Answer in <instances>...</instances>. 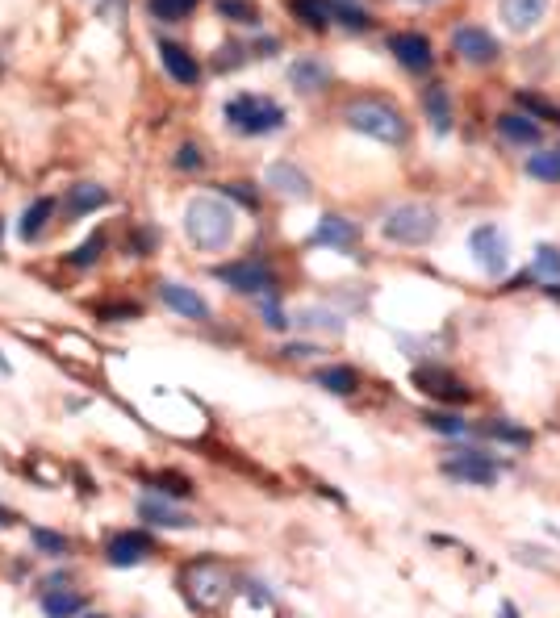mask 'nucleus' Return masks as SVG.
Wrapping results in <instances>:
<instances>
[{
    "mask_svg": "<svg viewBox=\"0 0 560 618\" xmlns=\"http://www.w3.org/2000/svg\"><path fill=\"white\" fill-rule=\"evenodd\" d=\"M176 589L197 614H214L235 593V568L218 556H197L176 573Z\"/></svg>",
    "mask_w": 560,
    "mask_h": 618,
    "instance_id": "f257e3e1",
    "label": "nucleus"
},
{
    "mask_svg": "<svg viewBox=\"0 0 560 618\" xmlns=\"http://www.w3.org/2000/svg\"><path fill=\"white\" fill-rule=\"evenodd\" d=\"M235 209L222 197H193L184 209V234L197 251H226L235 239Z\"/></svg>",
    "mask_w": 560,
    "mask_h": 618,
    "instance_id": "f03ea898",
    "label": "nucleus"
},
{
    "mask_svg": "<svg viewBox=\"0 0 560 618\" xmlns=\"http://www.w3.org/2000/svg\"><path fill=\"white\" fill-rule=\"evenodd\" d=\"M343 122L368 134V138H377V142H389V147H398V142H406V117L393 109L389 101L381 97H356V101H347L343 109Z\"/></svg>",
    "mask_w": 560,
    "mask_h": 618,
    "instance_id": "7ed1b4c3",
    "label": "nucleus"
},
{
    "mask_svg": "<svg viewBox=\"0 0 560 618\" xmlns=\"http://www.w3.org/2000/svg\"><path fill=\"white\" fill-rule=\"evenodd\" d=\"M381 234L389 243H398V247H427L439 234V213L431 205H423V201H406V205L385 213Z\"/></svg>",
    "mask_w": 560,
    "mask_h": 618,
    "instance_id": "20e7f679",
    "label": "nucleus"
},
{
    "mask_svg": "<svg viewBox=\"0 0 560 618\" xmlns=\"http://www.w3.org/2000/svg\"><path fill=\"white\" fill-rule=\"evenodd\" d=\"M226 122L235 126L239 134L260 138V134H276L280 126H285V109H280L276 101H268V97H255V92H243V97L226 101Z\"/></svg>",
    "mask_w": 560,
    "mask_h": 618,
    "instance_id": "39448f33",
    "label": "nucleus"
},
{
    "mask_svg": "<svg viewBox=\"0 0 560 618\" xmlns=\"http://www.w3.org/2000/svg\"><path fill=\"white\" fill-rule=\"evenodd\" d=\"M443 477H452L456 485H481L489 489L498 481V464L494 456H485V451L469 447V451H448L443 456Z\"/></svg>",
    "mask_w": 560,
    "mask_h": 618,
    "instance_id": "423d86ee",
    "label": "nucleus"
},
{
    "mask_svg": "<svg viewBox=\"0 0 560 618\" xmlns=\"http://www.w3.org/2000/svg\"><path fill=\"white\" fill-rule=\"evenodd\" d=\"M414 385L427 397H435V406H464V401H473V389L452 368H439V364L414 368Z\"/></svg>",
    "mask_w": 560,
    "mask_h": 618,
    "instance_id": "0eeeda50",
    "label": "nucleus"
},
{
    "mask_svg": "<svg viewBox=\"0 0 560 618\" xmlns=\"http://www.w3.org/2000/svg\"><path fill=\"white\" fill-rule=\"evenodd\" d=\"M218 280L230 284L235 293H247V297L276 293V276H272V268L264 264V259H235V264H222Z\"/></svg>",
    "mask_w": 560,
    "mask_h": 618,
    "instance_id": "6e6552de",
    "label": "nucleus"
},
{
    "mask_svg": "<svg viewBox=\"0 0 560 618\" xmlns=\"http://www.w3.org/2000/svg\"><path fill=\"white\" fill-rule=\"evenodd\" d=\"M469 251H473V259L481 264V272L485 276H494V280H502L506 272H510V243H506V234L498 230V226H477L473 234H469Z\"/></svg>",
    "mask_w": 560,
    "mask_h": 618,
    "instance_id": "1a4fd4ad",
    "label": "nucleus"
},
{
    "mask_svg": "<svg viewBox=\"0 0 560 618\" xmlns=\"http://www.w3.org/2000/svg\"><path fill=\"white\" fill-rule=\"evenodd\" d=\"M138 518H143L147 527H159V531H189V527H197L193 514L180 510L172 497H163V493H143V497H138Z\"/></svg>",
    "mask_w": 560,
    "mask_h": 618,
    "instance_id": "9d476101",
    "label": "nucleus"
},
{
    "mask_svg": "<svg viewBox=\"0 0 560 618\" xmlns=\"http://www.w3.org/2000/svg\"><path fill=\"white\" fill-rule=\"evenodd\" d=\"M452 51L464 63H473V67H489L498 59V42H494V34L481 30V26H456L452 30Z\"/></svg>",
    "mask_w": 560,
    "mask_h": 618,
    "instance_id": "9b49d317",
    "label": "nucleus"
},
{
    "mask_svg": "<svg viewBox=\"0 0 560 618\" xmlns=\"http://www.w3.org/2000/svg\"><path fill=\"white\" fill-rule=\"evenodd\" d=\"M151 552H155V539H151L147 531H118V535L109 539L105 560H109L113 568H134V564L151 560Z\"/></svg>",
    "mask_w": 560,
    "mask_h": 618,
    "instance_id": "f8f14e48",
    "label": "nucleus"
},
{
    "mask_svg": "<svg viewBox=\"0 0 560 618\" xmlns=\"http://www.w3.org/2000/svg\"><path fill=\"white\" fill-rule=\"evenodd\" d=\"M159 301L168 305L172 314H180V318H193V322H205V318H209V301H205L197 289H189V284L163 280V284H159Z\"/></svg>",
    "mask_w": 560,
    "mask_h": 618,
    "instance_id": "ddd939ff",
    "label": "nucleus"
},
{
    "mask_svg": "<svg viewBox=\"0 0 560 618\" xmlns=\"http://www.w3.org/2000/svg\"><path fill=\"white\" fill-rule=\"evenodd\" d=\"M552 0H502V21L510 34H531L548 17Z\"/></svg>",
    "mask_w": 560,
    "mask_h": 618,
    "instance_id": "4468645a",
    "label": "nucleus"
},
{
    "mask_svg": "<svg viewBox=\"0 0 560 618\" xmlns=\"http://www.w3.org/2000/svg\"><path fill=\"white\" fill-rule=\"evenodd\" d=\"M314 243L318 247H335V251H352L360 243V226L339 218V213H326V218L314 226Z\"/></svg>",
    "mask_w": 560,
    "mask_h": 618,
    "instance_id": "2eb2a0df",
    "label": "nucleus"
},
{
    "mask_svg": "<svg viewBox=\"0 0 560 618\" xmlns=\"http://www.w3.org/2000/svg\"><path fill=\"white\" fill-rule=\"evenodd\" d=\"M264 184H268V188H276L280 197H310V176L301 172V168H293V163H285V159L268 163Z\"/></svg>",
    "mask_w": 560,
    "mask_h": 618,
    "instance_id": "dca6fc26",
    "label": "nucleus"
},
{
    "mask_svg": "<svg viewBox=\"0 0 560 618\" xmlns=\"http://www.w3.org/2000/svg\"><path fill=\"white\" fill-rule=\"evenodd\" d=\"M389 51L398 55V63L406 71H427L431 67V42L423 34H398V38H389Z\"/></svg>",
    "mask_w": 560,
    "mask_h": 618,
    "instance_id": "f3484780",
    "label": "nucleus"
},
{
    "mask_svg": "<svg viewBox=\"0 0 560 618\" xmlns=\"http://www.w3.org/2000/svg\"><path fill=\"white\" fill-rule=\"evenodd\" d=\"M38 606H42L46 618H76V614L88 606V598H84L80 589L59 585V589H42V593H38Z\"/></svg>",
    "mask_w": 560,
    "mask_h": 618,
    "instance_id": "a211bd4d",
    "label": "nucleus"
},
{
    "mask_svg": "<svg viewBox=\"0 0 560 618\" xmlns=\"http://www.w3.org/2000/svg\"><path fill=\"white\" fill-rule=\"evenodd\" d=\"M289 84L297 88V92H322L326 84H331V67H326L322 59H314V55H301L293 67H289Z\"/></svg>",
    "mask_w": 560,
    "mask_h": 618,
    "instance_id": "6ab92c4d",
    "label": "nucleus"
},
{
    "mask_svg": "<svg viewBox=\"0 0 560 618\" xmlns=\"http://www.w3.org/2000/svg\"><path fill=\"white\" fill-rule=\"evenodd\" d=\"M314 385L326 389V393H335V397H352L360 389V372L347 368V364H326V368L314 372Z\"/></svg>",
    "mask_w": 560,
    "mask_h": 618,
    "instance_id": "aec40b11",
    "label": "nucleus"
},
{
    "mask_svg": "<svg viewBox=\"0 0 560 618\" xmlns=\"http://www.w3.org/2000/svg\"><path fill=\"white\" fill-rule=\"evenodd\" d=\"M159 59H163V67H168V76L172 80H180V84H197V76H201V67H197V59L184 51V46H176V42H159Z\"/></svg>",
    "mask_w": 560,
    "mask_h": 618,
    "instance_id": "412c9836",
    "label": "nucleus"
},
{
    "mask_svg": "<svg viewBox=\"0 0 560 618\" xmlns=\"http://www.w3.org/2000/svg\"><path fill=\"white\" fill-rule=\"evenodd\" d=\"M297 326H301V330H322V335H335V339L347 330L343 314H335L331 305H306V309L297 314Z\"/></svg>",
    "mask_w": 560,
    "mask_h": 618,
    "instance_id": "4be33fe9",
    "label": "nucleus"
},
{
    "mask_svg": "<svg viewBox=\"0 0 560 618\" xmlns=\"http://www.w3.org/2000/svg\"><path fill=\"white\" fill-rule=\"evenodd\" d=\"M498 134L506 142H519V147H535V142H540V126H535L531 117H523V113H502L498 117Z\"/></svg>",
    "mask_w": 560,
    "mask_h": 618,
    "instance_id": "5701e85b",
    "label": "nucleus"
},
{
    "mask_svg": "<svg viewBox=\"0 0 560 618\" xmlns=\"http://www.w3.org/2000/svg\"><path fill=\"white\" fill-rule=\"evenodd\" d=\"M51 213H55V201H51V197H38L26 213H21V226H17V234H21V239H26V243H34L38 234L46 230V222H51Z\"/></svg>",
    "mask_w": 560,
    "mask_h": 618,
    "instance_id": "b1692460",
    "label": "nucleus"
},
{
    "mask_svg": "<svg viewBox=\"0 0 560 618\" xmlns=\"http://www.w3.org/2000/svg\"><path fill=\"white\" fill-rule=\"evenodd\" d=\"M109 201V193L101 184H76V188H67V213H76V218H84V213L92 209H101Z\"/></svg>",
    "mask_w": 560,
    "mask_h": 618,
    "instance_id": "393cba45",
    "label": "nucleus"
},
{
    "mask_svg": "<svg viewBox=\"0 0 560 618\" xmlns=\"http://www.w3.org/2000/svg\"><path fill=\"white\" fill-rule=\"evenodd\" d=\"M423 105H427V122H431V130L443 138V134L452 130V105H448V92H443V88H427Z\"/></svg>",
    "mask_w": 560,
    "mask_h": 618,
    "instance_id": "a878e982",
    "label": "nucleus"
},
{
    "mask_svg": "<svg viewBox=\"0 0 560 618\" xmlns=\"http://www.w3.org/2000/svg\"><path fill=\"white\" fill-rule=\"evenodd\" d=\"M423 422L431 426L435 435H443V439H464V435L473 431V426L464 422L460 414H452V410H439V406H435V410H427V414H423Z\"/></svg>",
    "mask_w": 560,
    "mask_h": 618,
    "instance_id": "bb28decb",
    "label": "nucleus"
},
{
    "mask_svg": "<svg viewBox=\"0 0 560 618\" xmlns=\"http://www.w3.org/2000/svg\"><path fill=\"white\" fill-rule=\"evenodd\" d=\"M531 276H535V280H544V284H556V280H560V247H552V243L535 247Z\"/></svg>",
    "mask_w": 560,
    "mask_h": 618,
    "instance_id": "cd10ccee",
    "label": "nucleus"
},
{
    "mask_svg": "<svg viewBox=\"0 0 560 618\" xmlns=\"http://www.w3.org/2000/svg\"><path fill=\"white\" fill-rule=\"evenodd\" d=\"M481 435L498 439V443H515V447H527V443H531V431H523V426L506 422V418H489V422L481 426Z\"/></svg>",
    "mask_w": 560,
    "mask_h": 618,
    "instance_id": "c85d7f7f",
    "label": "nucleus"
},
{
    "mask_svg": "<svg viewBox=\"0 0 560 618\" xmlns=\"http://www.w3.org/2000/svg\"><path fill=\"white\" fill-rule=\"evenodd\" d=\"M151 485H155L163 497H172V502H189V497H193V481L180 477V472H155Z\"/></svg>",
    "mask_w": 560,
    "mask_h": 618,
    "instance_id": "c756f323",
    "label": "nucleus"
},
{
    "mask_svg": "<svg viewBox=\"0 0 560 618\" xmlns=\"http://www.w3.org/2000/svg\"><path fill=\"white\" fill-rule=\"evenodd\" d=\"M293 13L301 17V21H310L314 30H326L331 26V0H293Z\"/></svg>",
    "mask_w": 560,
    "mask_h": 618,
    "instance_id": "7c9ffc66",
    "label": "nucleus"
},
{
    "mask_svg": "<svg viewBox=\"0 0 560 618\" xmlns=\"http://www.w3.org/2000/svg\"><path fill=\"white\" fill-rule=\"evenodd\" d=\"M527 176H531V180L556 184V180H560V151H540V155H531V159H527Z\"/></svg>",
    "mask_w": 560,
    "mask_h": 618,
    "instance_id": "2f4dec72",
    "label": "nucleus"
},
{
    "mask_svg": "<svg viewBox=\"0 0 560 618\" xmlns=\"http://www.w3.org/2000/svg\"><path fill=\"white\" fill-rule=\"evenodd\" d=\"M34 548L42 552V556H67L72 552V539L67 535H59V531H46V527H34Z\"/></svg>",
    "mask_w": 560,
    "mask_h": 618,
    "instance_id": "473e14b6",
    "label": "nucleus"
},
{
    "mask_svg": "<svg viewBox=\"0 0 560 618\" xmlns=\"http://www.w3.org/2000/svg\"><path fill=\"white\" fill-rule=\"evenodd\" d=\"M331 17L343 21L347 30H364L368 26V13L356 5V0H331Z\"/></svg>",
    "mask_w": 560,
    "mask_h": 618,
    "instance_id": "72a5a7b5",
    "label": "nucleus"
},
{
    "mask_svg": "<svg viewBox=\"0 0 560 618\" xmlns=\"http://www.w3.org/2000/svg\"><path fill=\"white\" fill-rule=\"evenodd\" d=\"M197 0H151V13L159 21H180V17H189L193 13Z\"/></svg>",
    "mask_w": 560,
    "mask_h": 618,
    "instance_id": "f704fd0d",
    "label": "nucleus"
},
{
    "mask_svg": "<svg viewBox=\"0 0 560 618\" xmlns=\"http://www.w3.org/2000/svg\"><path fill=\"white\" fill-rule=\"evenodd\" d=\"M260 318H264L268 330H289V326H293V322L285 318V309H280V297H276V293H268V297L260 301Z\"/></svg>",
    "mask_w": 560,
    "mask_h": 618,
    "instance_id": "c9c22d12",
    "label": "nucleus"
},
{
    "mask_svg": "<svg viewBox=\"0 0 560 618\" xmlns=\"http://www.w3.org/2000/svg\"><path fill=\"white\" fill-rule=\"evenodd\" d=\"M519 105L531 109L535 117H544V122H556L560 126V109L552 101H544V97H535V92H519Z\"/></svg>",
    "mask_w": 560,
    "mask_h": 618,
    "instance_id": "e433bc0d",
    "label": "nucleus"
},
{
    "mask_svg": "<svg viewBox=\"0 0 560 618\" xmlns=\"http://www.w3.org/2000/svg\"><path fill=\"white\" fill-rule=\"evenodd\" d=\"M101 251H105V234H92V239H88L84 247L72 251V264H76V268H92V264L101 259Z\"/></svg>",
    "mask_w": 560,
    "mask_h": 618,
    "instance_id": "4c0bfd02",
    "label": "nucleus"
},
{
    "mask_svg": "<svg viewBox=\"0 0 560 618\" xmlns=\"http://www.w3.org/2000/svg\"><path fill=\"white\" fill-rule=\"evenodd\" d=\"M176 168H180V172H197V168H205V151L197 147V142H184V147L176 151Z\"/></svg>",
    "mask_w": 560,
    "mask_h": 618,
    "instance_id": "58836bf2",
    "label": "nucleus"
},
{
    "mask_svg": "<svg viewBox=\"0 0 560 618\" xmlns=\"http://www.w3.org/2000/svg\"><path fill=\"white\" fill-rule=\"evenodd\" d=\"M222 193H226L230 201H239V205H247V209H255V205H260V197H255V188H251V184H226V188H222Z\"/></svg>",
    "mask_w": 560,
    "mask_h": 618,
    "instance_id": "ea45409f",
    "label": "nucleus"
},
{
    "mask_svg": "<svg viewBox=\"0 0 560 618\" xmlns=\"http://www.w3.org/2000/svg\"><path fill=\"white\" fill-rule=\"evenodd\" d=\"M218 9L226 17H243V21H255V9L247 5V0H218Z\"/></svg>",
    "mask_w": 560,
    "mask_h": 618,
    "instance_id": "a19ab883",
    "label": "nucleus"
},
{
    "mask_svg": "<svg viewBox=\"0 0 560 618\" xmlns=\"http://www.w3.org/2000/svg\"><path fill=\"white\" fill-rule=\"evenodd\" d=\"M92 9H97L101 17H109V21H118L122 17V9H126V0H88Z\"/></svg>",
    "mask_w": 560,
    "mask_h": 618,
    "instance_id": "79ce46f5",
    "label": "nucleus"
},
{
    "mask_svg": "<svg viewBox=\"0 0 560 618\" xmlns=\"http://www.w3.org/2000/svg\"><path fill=\"white\" fill-rule=\"evenodd\" d=\"M280 355H285V360H310V355H322V351H318L314 343H289Z\"/></svg>",
    "mask_w": 560,
    "mask_h": 618,
    "instance_id": "37998d69",
    "label": "nucleus"
},
{
    "mask_svg": "<svg viewBox=\"0 0 560 618\" xmlns=\"http://www.w3.org/2000/svg\"><path fill=\"white\" fill-rule=\"evenodd\" d=\"M101 318H138V305H113V309H101Z\"/></svg>",
    "mask_w": 560,
    "mask_h": 618,
    "instance_id": "c03bdc74",
    "label": "nucleus"
},
{
    "mask_svg": "<svg viewBox=\"0 0 560 618\" xmlns=\"http://www.w3.org/2000/svg\"><path fill=\"white\" fill-rule=\"evenodd\" d=\"M498 618H523V614H519L515 602H502V606H498Z\"/></svg>",
    "mask_w": 560,
    "mask_h": 618,
    "instance_id": "a18cd8bd",
    "label": "nucleus"
},
{
    "mask_svg": "<svg viewBox=\"0 0 560 618\" xmlns=\"http://www.w3.org/2000/svg\"><path fill=\"white\" fill-rule=\"evenodd\" d=\"M13 522H17V514L9 506H0V527H13Z\"/></svg>",
    "mask_w": 560,
    "mask_h": 618,
    "instance_id": "49530a36",
    "label": "nucleus"
},
{
    "mask_svg": "<svg viewBox=\"0 0 560 618\" xmlns=\"http://www.w3.org/2000/svg\"><path fill=\"white\" fill-rule=\"evenodd\" d=\"M544 293H548V297H556V301H560V280H556V284H544Z\"/></svg>",
    "mask_w": 560,
    "mask_h": 618,
    "instance_id": "de8ad7c7",
    "label": "nucleus"
},
{
    "mask_svg": "<svg viewBox=\"0 0 560 618\" xmlns=\"http://www.w3.org/2000/svg\"><path fill=\"white\" fill-rule=\"evenodd\" d=\"M0 243H5V222H0Z\"/></svg>",
    "mask_w": 560,
    "mask_h": 618,
    "instance_id": "09e8293b",
    "label": "nucleus"
},
{
    "mask_svg": "<svg viewBox=\"0 0 560 618\" xmlns=\"http://www.w3.org/2000/svg\"><path fill=\"white\" fill-rule=\"evenodd\" d=\"M84 618H109V614H84Z\"/></svg>",
    "mask_w": 560,
    "mask_h": 618,
    "instance_id": "8fccbe9b",
    "label": "nucleus"
},
{
    "mask_svg": "<svg viewBox=\"0 0 560 618\" xmlns=\"http://www.w3.org/2000/svg\"><path fill=\"white\" fill-rule=\"evenodd\" d=\"M418 5H435V0H418Z\"/></svg>",
    "mask_w": 560,
    "mask_h": 618,
    "instance_id": "3c124183",
    "label": "nucleus"
}]
</instances>
